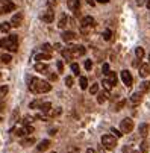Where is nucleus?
<instances>
[{"instance_id": "nucleus-41", "label": "nucleus", "mask_w": 150, "mask_h": 153, "mask_svg": "<svg viewBox=\"0 0 150 153\" xmlns=\"http://www.w3.org/2000/svg\"><path fill=\"white\" fill-rule=\"evenodd\" d=\"M111 132H112V134H114V137H117V138H120V137L123 135V132H121V130H117V129H114V127L111 129Z\"/></svg>"}, {"instance_id": "nucleus-15", "label": "nucleus", "mask_w": 150, "mask_h": 153, "mask_svg": "<svg viewBox=\"0 0 150 153\" xmlns=\"http://www.w3.org/2000/svg\"><path fill=\"white\" fill-rule=\"evenodd\" d=\"M39 111H41L42 114H47V115H49V112L52 111V103H50V102L41 103V105H39Z\"/></svg>"}, {"instance_id": "nucleus-37", "label": "nucleus", "mask_w": 150, "mask_h": 153, "mask_svg": "<svg viewBox=\"0 0 150 153\" xmlns=\"http://www.w3.org/2000/svg\"><path fill=\"white\" fill-rule=\"evenodd\" d=\"M90 93H91V94H97V93H99V83H93V85H91Z\"/></svg>"}, {"instance_id": "nucleus-29", "label": "nucleus", "mask_w": 150, "mask_h": 153, "mask_svg": "<svg viewBox=\"0 0 150 153\" xmlns=\"http://www.w3.org/2000/svg\"><path fill=\"white\" fill-rule=\"evenodd\" d=\"M61 114H62V108H55V109H52V111L49 112L50 117H58V115H61Z\"/></svg>"}, {"instance_id": "nucleus-60", "label": "nucleus", "mask_w": 150, "mask_h": 153, "mask_svg": "<svg viewBox=\"0 0 150 153\" xmlns=\"http://www.w3.org/2000/svg\"><path fill=\"white\" fill-rule=\"evenodd\" d=\"M100 153H105V152H103V150H100Z\"/></svg>"}, {"instance_id": "nucleus-25", "label": "nucleus", "mask_w": 150, "mask_h": 153, "mask_svg": "<svg viewBox=\"0 0 150 153\" xmlns=\"http://www.w3.org/2000/svg\"><path fill=\"white\" fill-rule=\"evenodd\" d=\"M106 79H108L112 85H117V74L114 71H109L108 74H106Z\"/></svg>"}, {"instance_id": "nucleus-49", "label": "nucleus", "mask_w": 150, "mask_h": 153, "mask_svg": "<svg viewBox=\"0 0 150 153\" xmlns=\"http://www.w3.org/2000/svg\"><path fill=\"white\" fill-rule=\"evenodd\" d=\"M39 105H41V103H39L38 100H35V102L30 103V108H39Z\"/></svg>"}, {"instance_id": "nucleus-56", "label": "nucleus", "mask_w": 150, "mask_h": 153, "mask_svg": "<svg viewBox=\"0 0 150 153\" xmlns=\"http://www.w3.org/2000/svg\"><path fill=\"white\" fill-rule=\"evenodd\" d=\"M146 6H147V8L150 9V0H147V2H146Z\"/></svg>"}, {"instance_id": "nucleus-20", "label": "nucleus", "mask_w": 150, "mask_h": 153, "mask_svg": "<svg viewBox=\"0 0 150 153\" xmlns=\"http://www.w3.org/2000/svg\"><path fill=\"white\" fill-rule=\"evenodd\" d=\"M108 100V91H103V93H97V103L102 105Z\"/></svg>"}, {"instance_id": "nucleus-57", "label": "nucleus", "mask_w": 150, "mask_h": 153, "mask_svg": "<svg viewBox=\"0 0 150 153\" xmlns=\"http://www.w3.org/2000/svg\"><path fill=\"white\" fill-rule=\"evenodd\" d=\"M88 3H90L91 6H94V0H88Z\"/></svg>"}, {"instance_id": "nucleus-54", "label": "nucleus", "mask_w": 150, "mask_h": 153, "mask_svg": "<svg viewBox=\"0 0 150 153\" xmlns=\"http://www.w3.org/2000/svg\"><path fill=\"white\" fill-rule=\"evenodd\" d=\"M3 111H5V105L2 103V105H0V112H3Z\"/></svg>"}, {"instance_id": "nucleus-4", "label": "nucleus", "mask_w": 150, "mask_h": 153, "mask_svg": "<svg viewBox=\"0 0 150 153\" xmlns=\"http://www.w3.org/2000/svg\"><path fill=\"white\" fill-rule=\"evenodd\" d=\"M23 18H25L23 12H17V14L12 15V18H11L9 23L12 25V27H20L21 25H23Z\"/></svg>"}, {"instance_id": "nucleus-13", "label": "nucleus", "mask_w": 150, "mask_h": 153, "mask_svg": "<svg viewBox=\"0 0 150 153\" xmlns=\"http://www.w3.org/2000/svg\"><path fill=\"white\" fill-rule=\"evenodd\" d=\"M49 147H50V141L49 140H42L39 144H38V147H36V152H46V150H49Z\"/></svg>"}, {"instance_id": "nucleus-6", "label": "nucleus", "mask_w": 150, "mask_h": 153, "mask_svg": "<svg viewBox=\"0 0 150 153\" xmlns=\"http://www.w3.org/2000/svg\"><path fill=\"white\" fill-rule=\"evenodd\" d=\"M68 49H70V52L73 53V56H74V58L83 56L85 53H87V49H85L83 46H71V47H68Z\"/></svg>"}, {"instance_id": "nucleus-58", "label": "nucleus", "mask_w": 150, "mask_h": 153, "mask_svg": "<svg viewBox=\"0 0 150 153\" xmlns=\"http://www.w3.org/2000/svg\"><path fill=\"white\" fill-rule=\"evenodd\" d=\"M8 2H12V0H2V3L5 5V3H8Z\"/></svg>"}, {"instance_id": "nucleus-30", "label": "nucleus", "mask_w": 150, "mask_h": 153, "mask_svg": "<svg viewBox=\"0 0 150 153\" xmlns=\"http://www.w3.org/2000/svg\"><path fill=\"white\" fill-rule=\"evenodd\" d=\"M140 149H141V153H147V152H149V141H147L146 138H144V141L141 143Z\"/></svg>"}, {"instance_id": "nucleus-1", "label": "nucleus", "mask_w": 150, "mask_h": 153, "mask_svg": "<svg viewBox=\"0 0 150 153\" xmlns=\"http://www.w3.org/2000/svg\"><path fill=\"white\" fill-rule=\"evenodd\" d=\"M29 90L33 94H46L52 90V85L47 80H42L38 77H30L29 79Z\"/></svg>"}, {"instance_id": "nucleus-35", "label": "nucleus", "mask_w": 150, "mask_h": 153, "mask_svg": "<svg viewBox=\"0 0 150 153\" xmlns=\"http://www.w3.org/2000/svg\"><path fill=\"white\" fill-rule=\"evenodd\" d=\"M41 50H42V52H46V53H52V52H53V47H52L50 44H42Z\"/></svg>"}, {"instance_id": "nucleus-2", "label": "nucleus", "mask_w": 150, "mask_h": 153, "mask_svg": "<svg viewBox=\"0 0 150 153\" xmlns=\"http://www.w3.org/2000/svg\"><path fill=\"white\" fill-rule=\"evenodd\" d=\"M102 146L106 150H114L117 147V137H114V135H103L102 137Z\"/></svg>"}, {"instance_id": "nucleus-23", "label": "nucleus", "mask_w": 150, "mask_h": 153, "mask_svg": "<svg viewBox=\"0 0 150 153\" xmlns=\"http://www.w3.org/2000/svg\"><path fill=\"white\" fill-rule=\"evenodd\" d=\"M23 147H29V146H32V144H35V138H23L21 140V143H20Z\"/></svg>"}, {"instance_id": "nucleus-51", "label": "nucleus", "mask_w": 150, "mask_h": 153, "mask_svg": "<svg viewBox=\"0 0 150 153\" xmlns=\"http://www.w3.org/2000/svg\"><path fill=\"white\" fill-rule=\"evenodd\" d=\"M146 2H147V0H137V5L138 6H143V5H146Z\"/></svg>"}, {"instance_id": "nucleus-31", "label": "nucleus", "mask_w": 150, "mask_h": 153, "mask_svg": "<svg viewBox=\"0 0 150 153\" xmlns=\"http://www.w3.org/2000/svg\"><path fill=\"white\" fill-rule=\"evenodd\" d=\"M8 91H9V86L8 85H2V86H0V99L5 97L8 94Z\"/></svg>"}, {"instance_id": "nucleus-7", "label": "nucleus", "mask_w": 150, "mask_h": 153, "mask_svg": "<svg viewBox=\"0 0 150 153\" xmlns=\"http://www.w3.org/2000/svg\"><path fill=\"white\" fill-rule=\"evenodd\" d=\"M41 18H42V21H46V23H52L53 18H55V12H53V9H52V8H49L46 12H42Z\"/></svg>"}, {"instance_id": "nucleus-28", "label": "nucleus", "mask_w": 150, "mask_h": 153, "mask_svg": "<svg viewBox=\"0 0 150 153\" xmlns=\"http://www.w3.org/2000/svg\"><path fill=\"white\" fill-rule=\"evenodd\" d=\"M102 85L105 86V90H106V91H111V90H112V86H114V85H112V83H111V82H109L108 79H106V77L103 79V82H102Z\"/></svg>"}, {"instance_id": "nucleus-36", "label": "nucleus", "mask_w": 150, "mask_h": 153, "mask_svg": "<svg viewBox=\"0 0 150 153\" xmlns=\"http://www.w3.org/2000/svg\"><path fill=\"white\" fill-rule=\"evenodd\" d=\"M73 83H74V80H73V76H67V77H65V85L68 86V88H71V86H73Z\"/></svg>"}, {"instance_id": "nucleus-44", "label": "nucleus", "mask_w": 150, "mask_h": 153, "mask_svg": "<svg viewBox=\"0 0 150 153\" xmlns=\"http://www.w3.org/2000/svg\"><path fill=\"white\" fill-rule=\"evenodd\" d=\"M58 5V0H47V6L49 8H55Z\"/></svg>"}, {"instance_id": "nucleus-12", "label": "nucleus", "mask_w": 150, "mask_h": 153, "mask_svg": "<svg viewBox=\"0 0 150 153\" xmlns=\"http://www.w3.org/2000/svg\"><path fill=\"white\" fill-rule=\"evenodd\" d=\"M14 9H15V5L12 2H8V3H5L2 8H0V14H8V12H12Z\"/></svg>"}, {"instance_id": "nucleus-11", "label": "nucleus", "mask_w": 150, "mask_h": 153, "mask_svg": "<svg viewBox=\"0 0 150 153\" xmlns=\"http://www.w3.org/2000/svg\"><path fill=\"white\" fill-rule=\"evenodd\" d=\"M62 39L65 41V42H71V41L76 39V33L73 30H65V32L62 33Z\"/></svg>"}, {"instance_id": "nucleus-17", "label": "nucleus", "mask_w": 150, "mask_h": 153, "mask_svg": "<svg viewBox=\"0 0 150 153\" xmlns=\"http://www.w3.org/2000/svg\"><path fill=\"white\" fill-rule=\"evenodd\" d=\"M12 42H17V41H12V39H11V36L2 38V39H0V47H2V49H8V47L12 44Z\"/></svg>"}, {"instance_id": "nucleus-45", "label": "nucleus", "mask_w": 150, "mask_h": 153, "mask_svg": "<svg viewBox=\"0 0 150 153\" xmlns=\"http://www.w3.org/2000/svg\"><path fill=\"white\" fill-rule=\"evenodd\" d=\"M33 118H35V117H33ZM33 118H32V117H25V118H23V124H30Z\"/></svg>"}, {"instance_id": "nucleus-8", "label": "nucleus", "mask_w": 150, "mask_h": 153, "mask_svg": "<svg viewBox=\"0 0 150 153\" xmlns=\"http://www.w3.org/2000/svg\"><path fill=\"white\" fill-rule=\"evenodd\" d=\"M35 70H36L38 73L47 74V73H49V65L44 64V62H36V64H35Z\"/></svg>"}, {"instance_id": "nucleus-59", "label": "nucleus", "mask_w": 150, "mask_h": 153, "mask_svg": "<svg viewBox=\"0 0 150 153\" xmlns=\"http://www.w3.org/2000/svg\"><path fill=\"white\" fill-rule=\"evenodd\" d=\"M129 153H140V152H135V150H132V152H129Z\"/></svg>"}, {"instance_id": "nucleus-32", "label": "nucleus", "mask_w": 150, "mask_h": 153, "mask_svg": "<svg viewBox=\"0 0 150 153\" xmlns=\"http://www.w3.org/2000/svg\"><path fill=\"white\" fill-rule=\"evenodd\" d=\"M103 39H105V41H111V39H112V32H111L109 29H106V30L103 32Z\"/></svg>"}, {"instance_id": "nucleus-19", "label": "nucleus", "mask_w": 150, "mask_h": 153, "mask_svg": "<svg viewBox=\"0 0 150 153\" xmlns=\"http://www.w3.org/2000/svg\"><path fill=\"white\" fill-rule=\"evenodd\" d=\"M141 100H143V93H141V91H138V93H134V94L131 96V102H132L134 105H138V103H141Z\"/></svg>"}, {"instance_id": "nucleus-26", "label": "nucleus", "mask_w": 150, "mask_h": 153, "mask_svg": "<svg viewBox=\"0 0 150 153\" xmlns=\"http://www.w3.org/2000/svg\"><path fill=\"white\" fill-rule=\"evenodd\" d=\"M52 58V53H39V55H36V61H49Z\"/></svg>"}, {"instance_id": "nucleus-61", "label": "nucleus", "mask_w": 150, "mask_h": 153, "mask_svg": "<svg viewBox=\"0 0 150 153\" xmlns=\"http://www.w3.org/2000/svg\"><path fill=\"white\" fill-rule=\"evenodd\" d=\"M149 61H150V55H149Z\"/></svg>"}, {"instance_id": "nucleus-22", "label": "nucleus", "mask_w": 150, "mask_h": 153, "mask_svg": "<svg viewBox=\"0 0 150 153\" xmlns=\"http://www.w3.org/2000/svg\"><path fill=\"white\" fill-rule=\"evenodd\" d=\"M12 25L8 23V21H3V23H0V32H3V33H8L11 30Z\"/></svg>"}, {"instance_id": "nucleus-46", "label": "nucleus", "mask_w": 150, "mask_h": 153, "mask_svg": "<svg viewBox=\"0 0 150 153\" xmlns=\"http://www.w3.org/2000/svg\"><path fill=\"white\" fill-rule=\"evenodd\" d=\"M56 65H58L59 73H62V71H64V62H62V61H58V64H56Z\"/></svg>"}, {"instance_id": "nucleus-24", "label": "nucleus", "mask_w": 150, "mask_h": 153, "mask_svg": "<svg viewBox=\"0 0 150 153\" xmlns=\"http://www.w3.org/2000/svg\"><path fill=\"white\" fill-rule=\"evenodd\" d=\"M79 85H80L82 90H87L88 88V79L85 77V76H80L79 77Z\"/></svg>"}, {"instance_id": "nucleus-42", "label": "nucleus", "mask_w": 150, "mask_h": 153, "mask_svg": "<svg viewBox=\"0 0 150 153\" xmlns=\"http://www.w3.org/2000/svg\"><path fill=\"white\" fill-rule=\"evenodd\" d=\"M85 68H87V70H91V68H93V61H91V59L85 61Z\"/></svg>"}, {"instance_id": "nucleus-38", "label": "nucleus", "mask_w": 150, "mask_h": 153, "mask_svg": "<svg viewBox=\"0 0 150 153\" xmlns=\"http://www.w3.org/2000/svg\"><path fill=\"white\" fill-rule=\"evenodd\" d=\"M8 50H9V52H12V53H15V52L18 50V42H12V44L8 47Z\"/></svg>"}, {"instance_id": "nucleus-40", "label": "nucleus", "mask_w": 150, "mask_h": 153, "mask_svg": "<svg viewBox=\"0 0 150 153\" xmlns=\"http://www.w3.org/2000/svg\"><path fill=\"white\" fill-rule=\"evenodd\" d=\"M71 71L74 76H79V65L77 64H71Z\"/></svg>"}, {"instance_id": "nucleus-34", "label": "nucleus", "mask_w": 150, "mask_h": 153, "mask_svg": "<svg viewBox=\"0 0 150 153\" xmlns=\"http://www.w3.org/2000/svg\"><path fill=\"white\" fill-rule=\"evenodd\" d=\"M135 55H137V58H138V59H143V58H144V49H143V47H137Z\"/></svg>"}, {"instance_id": "nucleus-33", "label": "nucleus", "mask_w": 150, "mask_h": 153, "mask_svg": "<svg viewBox=\"0 0 150 153\" xmlns=\"http://www.w3.org/2000/svg\"><path fill=\"white\" fill-rule=\"evenodd\" d=\"M0 61L5 62V64H9V62L12 61V56H11V55H8V53H5V55L0 56Z\"/></svg>"}, {"instance_id": "nucleus-27", "label": "nucleus", "mask_w": 150, "mask_h": 153, "mask_svg": "<svg viewBox=\"0 0 150 153\" xmlns=\"http://www.w3.org/2000/svg\"><path fill=\"white\" fill-rule=\"evenodd\" d=\"M140 90H141V93H147V91L150 90V82H149V80H144V82L141 83V86H140Z\"/></svg>"}, {"instance_id": "nucleus-55", "label": "nucleus", "mask_w": 150, "mask_h": 153, "mask_svg": "<svg viewBox=\"0 0 150 153\" xmlns=\"http://www.w3.org/2000/svg\"><path fill=\"white\" fill-rule=\"evenodd\" d=\"M97 2H99V3H108L109 0H97Z\"/></svg>"}, {"instance_id": "nucleus-48", "label": "nucleus", "mask_w": 150, "mask_h": 153, "mask_svg": "<svg viewBox=\"0 0 150 153\" xmlns=\"http://www.w3.org/2000/svg\"><path fill=\"white\" fill-rule=\"evenodd\" d=\"M102 70H103L105 74H108V73H109V65H108V64H103V68H102Z\"/></svg>"}, {"instance_id": "nucleus-62", "label": "nucleus", "mask_w": 150, "mask_h": 153, "mask_svg": "<svg viewBox=\"0 0 150 153\" xmlns=\"http://www.w3.org/2000/svg\"><path fill=\"white\" fill-rule=\"evenodd\" d=\"M0 121H2V117H0Z\"/></svg>"}, {"instance_id": "nucleus-10", "label": "nucleus", "mask_w": 150, "mask_h": 153, "mask_svg": "<svg viewBox=\"0 0 150 153\" xmlns=\"http://www.w3.org/2000/svg\"><path fill=\"white\" fill-rule=\"evenodd\" d=\"M138 71H140V76L146 79V77H147V76L150 74V65H149V64H141V65H140V70H138Z\"/></svg>"}, {"instance_id": "nucleus-43", "label": "nucleus", "mask_w": 150, "mask_h": 153, "mask_svg": "<svg viewBox=\"0 0 150 153\" xmlns=\"http://www.w3.org/2000/svg\"><path fill=\"white\" fill-rule=\"evenodd\" d=\"M17 120H18V109H15L14 115L11 117V121H12V124H14V123H17Z\"/></svg>"}, {"instance_id": "nucleus-63", "label": "nucleus", "mask_w": 150, "mask_h": 153, "mask_svg": "<svg viewBox=\"0 0 150 153\" xmlns=\"http://www.w3.org/2000/svg\"><path fill=\"white\" fill-rule=\"evenodd\" d=\"M0 77H2V74H0Z\"/></svg>"}, {"instance_id": "nucleus-18", "label": "nucleus", "mask_w": 150, "mask_h": 153, "mask_svg": "<svg viewBox=\"0 0 150 153\" xmlns=\"http://www.w3.org/2000/svg\"><path fill=\"white\" fill-rule=\"evenodd\" d=\"M67 6H68L71 11H79L80 2H79V0H67Z\"/></svg>"}, {"instance_id": "nucleus-50", "label": "nucleus", "mask_w": 150, "mask_h": 153, "mask_svg": "<svg viewBox=\"0 0 150 153\" xmlns=\"http://www.w3.org/2000/svg\"><path fill=\"white\" fill-rule=\"evenodd\" d=\"M47 76H49L50 80H56V79H58V76H56V74H52V73H47Z\"/></svg>"}, {"instance_id": "nucleus-9", "label": "nucleus", "mask_w": 150, "mask_h": 153, "mask_svg": "<svg viewBox=\"0 0 150 153\" xmlns=\"http://www.w3.org/2000/svg\"><path fill=\"white\" fill-rule=\"evenodd\" d=\"M94 25H96V21L91 15H87L82 18V27H93Z\"/></svg>"}, {"instance_id": "nucleus-39", "label": "nucleus", "mask_w": 150, "mask_h": 153, "mask_svg": "<svg viewBox=\"0 0 150 153\" xmlns=\"http://www.w3.org/2000/svg\"><path fill=\"white\" fill-rule=\"evenodd\" d=\"M23 129H25L26 135H29V134H33V127H32V126H29V124H25V126H23Z\"/></svg>"}, {"instance_id": "nucleus-16", "label": "nucleus", "mask_w": 150, "mask_h": 153, "mask_svg": "<svg viewBox=\"0 0 150 153\" xmlns=\"http://www.w3.org/2000/svg\"><path fill=\"white\" fill-rule=\"evenodd\" d=\"M67 25H68V17H67L65 14H61L59 21H58V27H59V29H64Z\"/></svg>"}, {"instance_id": "nucleus-14", "label": "nucleus", "mask_w": 150, "mask_h": 153, "mask_svg": "<svg viewBox=\"0 0 150 153\" xmlns=\"http://www.w3.org/2000/svg\"><path fill=\"white\" fill-rule=\"evenodd\" d=\"M149 132H150V126H149L147 123H143V124H140V135H141L143 138H147Z\"/></svg>"}, {"instance_id": "nucleus-52", "label": "nucleus", "mask_w": 150, "mask_h": 153, "mask_svg": "<svg viewBox=\"0 0 150 153\" xmlns=\"http://www.w3.org/2000/svg\"><path fill=\"white\" fill-rule=\"evenodd\" d=\"M55 50H59V52H61V50H62L61 44H55Z\"/></svg>"}, {"instance_id": "nucleus-47", "label": "nucleus", "mask_w": 150, "mask_h": 153, "mask_svg": "<svg viewBox=\"0 0 150 153\" xmlns=\"http://www.w3.org/2000/svg\"><path fill=\"white\" fill-rule=\"evenodd\" d=\"M124 106V100H121V102H118L117 105H115V111H120V109Z\"/></svg>"}, {"instance_id": "nucleus-3", "label": "nucleus", "mask_w": 150, "mask_h": 153, "mask_svg": "<svg viewBox=\"0 0 150 153\" xmlns=\"http://www.w3.org/2000/svg\"><path fill=\"white\" fill-rule=\"evenodd\" d=\"M120 130L123 134H131L134 130V120L132 118H123L120 123Z\"/></svg>"}, {"instance_id": "nucleus-5", "label": "nucleus", "mask_w": 150, "mask_h": 153, "mask_svg": "<svg viewBox=\"0 0 150 153\" xmlns=\"http://www.w3.org/2000/svg\"><path fill=\"white\" fill-rule=\"evenodd\" d=\"M121 80H123V83L127 86V88H131L132 83H134L132 74H131L129 71H127V70H123V71H121Z\"/></svg>"}, {"instance_id": "nucleus-53", "label": "nucleus", "mask_w": 150, "mask_h": 153, "mask_svg": "<svg viewBox=\"0 0 150 153\" xmlns=\"http://www.w3.org/2000/svg\"><path fill=\"white\" fill-rule=\"evenodd\" d=\"M85 153H96V150H94V149H88V150L85 152Z\"/></svg>"}, {"instance_id": "nucleus-21", "label": "nucleus", "mask_w": 150, "mask_h": 153, "mask_svg": "<svg viewBox=\"0 0 150 153\" xmlns=\"http://www.w3.org/2000/svg\"><path fill=\"white\" fill-rule=\"evenodd\" d=\"M61 53H62V56H64V59H65V61H73V53L70 52V49H62L61 50Z\"/></svg>"}]
</instances>
